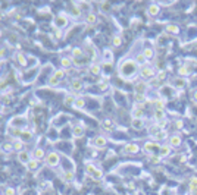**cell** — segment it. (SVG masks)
Returning a JSON list of instances; mask_svg holds the SVG:
<instances>
[{
    "mask_svg": "<svg viewBox=\"0 0 197 195\" xmlns=\"http://www.w3.org/2000/svg\"><path fill=\"white\" fill-rule=\"evenodd\" d=\"M146 90H147V84L146 82H137L135 84V94H146Z\"/></svg>",
    "mask_w": 197,
    "mask_h": 195,
    "instance_id": "obj_15",
    "label": "cell"
},
{
    "mask_svg": "<svg viewBox=\"0 0 197 195\" xmlns=\"http://www.w3.org/2000/svg\"><path fill=\"white\" fill-rule=\"evenodd\" d=\"M12 144H13V150H16L18 153H19V151H22V150H24V144H25V142H24L22 139H21V138H18V139L15 138Z\"/></svg>",
    "mask_w": 197,
    "mask_h": 195,
    "instance_id": "obj_17",
    "label": "cell"
},
{
    "mask_svg": "<svg viewBox=\"0 0 197 195\" xmlns=\"http://www.w3.org/2000/svg\"><path fill=\"white\" fill-rule=\"evenodd\" d=\"M0 97H2V94H0Z\"/></svg>",
    "mask_w": 197,
    "mask_h": 195,
    "instance_id": "obj_56",
    "label": "cell"
},
{
    "mask_svg": "<svg viewBox=\"0 0 197 195\" xmlns=\"http://www.w3.org/2000/svg\"><path fill=\"white\" fill-rule=\"evenodd\" d=\"M0 66H2V62H0Z\"/></svg>",
    "mask_w": 197,
    "mask_h": 195,
    "instance_id": "obj_55",
    "label": "cell"
},
{
    "mask_svg": "<svg viewBox=\"0 0 197 195\" xmlns=\"http://www.w3.org/2000/svg\"><path fill=\"white\" fill-rule=\"evenodd\" d=\"M194 100H196V101H197V91H196V93H194Z\"/></svg>",
    "mask_w": 197,
    "mask_h": 195,
    "instance_id": "obj_53",
    "label": "cell"
},
{
    "mask_svg": "<svg viewBox=\"0 0 197 195\" xmlns=\"http://www.w3.org/2000/svg\"><path fill=\"white\" fill-rule=\"evenodd\" d=\"M19 138L22 139L24 142H30V141H32L34 134H32V131H30L28 128H24V129H22V132H21V137H19Z\"/></svg>",
    "mask_w": 197,
    "mask_h": 195,
    "instance_id": "obj_9",
    "label": "cell"
},
{
    "mask_svg": "<svg viewBox=\"0 0 197 195\" xmlns=\"http://www.w3.org/2000/svg\"><path fill=\"white\" fill-rule=\"evenodd\" d=\"M6 54H8L6 47H0V62H3L6 59Z\"/></svg>",
    "mask_w": 197,
    "mask_h": 195,
    "instance_id": "obj_42",
    "label": "cell"
},
{
    "mask_svg": "<svg viewBox=\"0 0 197 195\" xmlns=\"http://www.w3.org/2000/svg\"><path fill=\"white\" fill-rule=\"evenodd\" d=\"M155 117H156V120H163V117H165V112L163 110H155Z\"/></svg>",
    "mask_w": 197,
    "mask_h": 195,
    "instance_id": "obj_40",
    "label": "cell"
},
{
    "mask_svg": "<svg viewBox=\"0 0 197 195\" xmlns=\"http://www.w3.org/2000/svg\"><path fill=\"white\" fill-rule=\"evenodd\" d=\"M131 125H133V128H134V129H143V128H144V122H143V119H133Z\"/></svg>",
    "mask_w": 197,
    "mask_h": 195,
    "instance_id": "obj_28",
    "label": "cell"
},
{
    "mask_svg": "<svg viewBox=\"0 0 197 195\" xmlns=\"http://www.w3.org/2000/svg\"><path fill=\"white\" fill-rule=\"evenodd\" d=\"M103 126H104L106 129H113V122L109 120V119H106V120L103 122Z\"/></svg>",
    "mask_w": 197,
    "mask_h": 195,
    "instance_id": "obj_44",
    "label": "cell"
},
{
    "mask_svg": "<svg viewBox=\"0 0 197 195\" xmlns=\"http://www.w3.org/2000/svg\"><path fill=\"white\" fill-rule=\"evenodd\" d=\"M171 153V145H160L159 148V157H166Z\"/></svg>",
    "mask_w": 197,
    "mask_h": 195,
    "instance_id": "obj_21",
    "label": "cell"
},
{
    "mask_svg": "<svg viewBox=\"0 0 197 195\" xmlns=\"http://www.w3.org/2000/svg\"><path fill=\"white\" fill-rule=\"evenodd\" d=\"M3 195H18V192H16V189H15V188H12V186H6V188L3 189Z\"/></svg>",
    "mask_w": 197,
    "mask_h": 195,
    "instance_id": "obj_34",
    "label": "cell"
},
{
    "mask_svg": "<svg viewBox=\"0 0 197 195\" xmlns=\"http://www.w3.org/2000/svg\"><path fill=\"white\" fill-rule=\"evenodd\" d=\"M15 60H16V63L19 65V66H22V68H28V56L25 54V53H16L15 54Z\"/></svg>",
    "mask_w": 197,
    "mask_h": 195,
    "instance_id": "obj_8",
    "label": "cell"
},
{
    "mask_svg": "<svg viewBox=\"0 0 197 195\" xmlns=\"http://www.w3.org/2000/svg\"><path fill=\"white\" fill-rule=\"evenodd\" d=\"M90 178H93L94 181H99V179H102V178H103V170L97 167V169L94 170V173H93V175H91Z\"/></svg>",
    "mask_w": 197,
    "mask_h": 195,
    "instance_id": "obj_32",
    "label": "cell"
},
{
    "mask_svg": "<svg viewBox=\"0 0 197 195\" xmlns=\"http://www.w3.org/2000/svg\"><path fill=\"white\" fill-rule=\"evenodd\" d=\"M143 54H144L146 59H151L153 56H155V51H153V49H150V47H146L143 50Z\"/></svg>",
    "mask_w": 197,
    "mask_h": 195,
    "instance_id": "obj_33",
    "label": "cell"
},
{
    "mask_svg": "<svg viewBox=\"0 0 197 195\" xmlns=\"http://www.w3.org/2000/svg\"><path fill=\"white\" fill-rule=\"evenodd\" d=\"M96 169H97V167H96L94 164H87V166H85V173H87L88 176H91L93 173H94V170H96Z\"/></svg>",
    "mask_w": 197,
    "mask_h": 195,
    "instance_id": "obj_35",
    "label": "cell"
},
{
    "mask_svg": "<svg viewBox=\"0 0 197 195\" xmlns=\"http://www.w3.org/2000/svg\"><path fill=\"white\" fill-rule=\"evenodd\" d=\"M159 160H160V157H159V156H151V159H150V161H151V163H158Z\"/></svg>",
    "mask_w": 197,
    "mask_h": 195,
    "instance_id": "obj_50",
    "label": "cell"
},
{
    "mask_svg": "<svg viewBox=\"0 0 197 195\" xmlns=\"http://www.w3.org/2000/svg\"><path fill=\"white\" fill-rule=\"evenodd\" d=\"M104 59H106V63H109V60L113 59V54L109 51V50H104Z\"/></svg>",
    "mask_w": 197,
    "mask_h": 195,
    "instance_id": "obj_45",
    "label": "cell"
},
{
    "mask_svg": "<svg viewBox=\"0 0 197 195\" xmlns=\"http://www.w3.org/2000/svg\"><path fill=\"white\" fill-rule=\"evenodd\" d=\"M134 100H135V103L141 104V103L146 101V95H143V94H134Z\"/></svg>",
    "mask_w": 197,
    "mask_h": 195,
    "instance_id": "obj_39",
    "label": "cell"
},
{
    "mask_svg": "<svg viewBox=\"0 0 197 195\" xmlns=\"http://www.w3.org/2000/svg\"><path fill=\"white\" fill-rule=\"evenodd\" d=\"M159 148H160V145H158L156 142H146L144 144V151H150V153H151V151H159Z\"/></svg>",
    "mask_w": 197,
    "mask_h": 195,
    "instance_id": "obj_19",
    "label": "cell"
},
{
    "mask_svg": "<svg viewBox=\"0 0 197 195\" xmlns=\"http://www.w3.org/2000/svg\"><path fill=\"white\" fill-rule=\"evenodd\" d=\"M159 10H160V8H159L158 5H150L149 9H147V13H149L150 16H156V15L159 13Z\"/></svg>",
    "mask_w": 197,
    "mask_h": 195,
    "instance_id": "obj_23",
    "label": "cell"
},
{
    "mask_svg": "<svg viewBox=\"0 0 197 195\" xmlns=\"http://www.w3.org/2000/svg\"><path fill=\"white\" fill-rule=\"evenodd\" d=\"M82 87H84V84H82L81 79H72V82H71V88H72L74 91L82 90Z\"/></svg>",
    "mask_w": 197,
    "mask_h": 195,
    "instance_id": "obj_18",
    "label": "cell"
},
{
    "mask_svg": "<svg viewBox=\"0 0 197 195\" xmlns=\"http://www.w3.org/2000/svg\"><path fill=\"white\" fill-rule=\"evenodd\" d=\"M135 63H137V65H141V66H146L147 59L144 57V54H143V53H138V54L135 56Z\"/></svg>",
    "mask_w": 197,
    "mask_h": 195,
    "instance_id": "obj_27",
    "label": "cell"
},
{
    "mask_svg": "<svg viewBox=\"0 0 197 195\" xmlns=\"http://www.w3.org/2000/svg\"><path fill=\"white\" fill-rule=\"evenodd\" d=\"M194 192H196V194H197V188H196V189H194Z\"/></svg>",
    "mask_w": 197,
    "mask_h": 195,
    "instance_id": "obj_54",
    "label": "cell"
},
{
    "mask_svg": "<svg viewBox=\"0 0 197 195\" xmlns=\"http://www.w3.org/2000/svg\"><path fill=\"white\" fill-rule=\"evenodd\" d=\"M143 115H144V112H143L141 104L135 106L134 109H133V116H134V119H141V117H143Z\"/></svg>",
    "mask_w": 197,
    "mask_h": 195,
    "instance_id": "obj_16",
    "label": "cell"
},
{
    "mask_svg": "<svg viewBox=\"0 0 197 195\" xmlns=\"http://www.w3.org/2000/svg\"><path fill=\"white\" fill-rule=\"evenodd\" d=\"M190 72V69H188V66H181L180 68V75H182V76H185L187 73Z\"/></svg>",
    "mask_w": 197,
    "mask_h": 195,
    "instance_id": "obj_46",
    "label": "cell"
},
{
    "mask_svg": "<svg viewBox=\"0 0 197 195\" xmlns=\"http://www.w3.org/2000/svg\"><path fill=\"white\" fill-rule=\"evenodd\" d=\"M85 22L88 24V25L96 24V22H97V16H96L94 13H87V16H85Z\"/></svg>",
    "mask_w": 197,
    "mask_h": 195,
    "instance_id": "obj_26",
    "label": "cell"
},
{
    "mask_svg": "<svg viewBox=\"0 0 197 195\" xmlns=\"http://www.w3.org/2000/svg\"><path fill=\"white\" fill-rule=\"evenodd\" d=\"M112 44H113V47H119V46L122 44V38H121L119 35H115L113 40H112Z\"/></svg>",
    "mask_w": 197,
    "mask_h": 195,
    "instance_id": "obj_37",
    "label": "cell"
},
{
    "mask_svg": "<svg viewBox=\"0 0 197 195\" xmlns=\"http://www.w3.org/2000/svg\"><path fill=\"white\" fill-rule=\"evenodd\" d=\"M93 144H94V147H97V148H104L106 144H107V139L100 135V137H96V138L93 139Z\"/></svg>",
    "mask_w": 197,
    "mask_h": 195,
    "instance_id": "obj_12",
    "label": "cell"
},
{
    "mask_svg": "<svg viewBox=\"0 0 197 195\" xmlns=\"http://www.w3.org/2000/svg\"><path fill=\"white\" fill-rule=\"evenodd\" d=\"M166 31L177 34V32H178V27H177V25H168V27H166Z\"/></svg>",
    "mask_w": 197,
    "mask_h": 195,
    "instance_id": "obj_43",
    "label": "cell"
},
{
    "mask_svg": "<svg viewBox=\"0 0 197 195\" xmlns=\"http://www.w3.org/2000/svg\"><path fill=\"white\" fill-rule=\"evenodd\" d=\"M140 76L144 78V79L155 78V69H151V68H149V66H141V69H140Z\"/></svg>",
    "mask_w": 197,
    "mask_h": 195,
    "instance_id": "obj_7",
    "label": "cell"
},
{
    "mask_svg": "<svg viewBox=\"0 0 197 195\" xmlns=\"http://www.w3.org/2000/svg\"><path fill=\"white\" fill-rule=\"evenodd\" d=\"M0 195H2V194H0Z\"/></svg>",
    "mask_w": 197,
    "mask_h": 195,
    "instance_id": "obj_57",
    "label": "cell"
},
{
    "mask_svg": "<svg viewBox=\"0 0 197 195\" xmlns=\"http://www.w3.org/2000/svg\"><path fill=\"white\" fill-rule=\"evenodd\" d=\"M77 6H78V9L81 10V12H88L90 9H91V5L90 3H85V2H81V3H77Z\"/></svg>",
    "mask_w": 197,
    "mask_h": 195,
    "instance_id": "obj_30",
    "label": "cell"
},
{
    "mask_svg": "<svg viewBox=\"0 0 197 195\" xmlns=\"http://www.w3.org/2000/svg\"><path fill=\"white\" fill-rule=\"evenodd\" d=\"M60 160H62V157H60L59 153H56V151H50V153H47L46 159H44L46 166H49V167H57Z\"/></svg>",
    "mask_w": 197,
    "mask_h": 195,
    "instance_id": "obj_2",
    "label": "cell"
},
{
    "mask_svg": "<svg viewBox=\"0 0 197 195\" xmlns=\"http://www.w3.org/2000/svg\"><path fill=\"white\" fill-rule=\"evenodd\" d=\"M173 84L177 85V88H182V87H184V79H175Z\"/></svg>",
    "mask_w": 197,
    "mask_h": 195,
    "instance_id": "obj_49",
    "label": "cell"
},
{
    "mask_svg": "<svg viewBox=\"0 0 197 195\" xmlns=\"http://www.w3.org/2000/svg\"><path fill=\"white\" fill-rule=\"evenodd\" d=\"M84 56V51H82V49L81 47H74L72 49V57H75V59H81Z\"/></svg>",
    "mask_w": 197,
    "mask_h": 195,
    "instance_id": "obj_29",
    "label": "cell"
},
{
    "mask_svg": "<svg viewBox=\"0 0 197 195\" xmlns=\"http://www.w3.org/2000/svg\"><path fill=\"white\" fill-rule=\"evenodd\" d=\"M0 150L5 151V153H10V151L13 150V144L12 142H3L2 147H0Z\"/></svg>",
    "mask_w": 197,
    "mask_h": 195,
    "instance_id": "obj_31",
    "label": "cell"
},
{
    "mask_svg": "<svg viewBox=\"0 0 197 195\" xmlns=\"http://www.w3.org/2000/svg\"><path fill=\"white\" fill-rule=\"evenodd\" d=\"M138 151V145L137 144H126L124 147V153H128V154H134Z\"/></svg>",
    "mask_w": 197,
    "mask_h": 195,
    "instance_id": "obj_14",
    "label": "cell"
},
{
    "mask_svg": "<svg viewBox=\"0 0 197 195\" xmlns=\"http://www.w3.org/2000/svg\"><path fill=\"white\" fill-rule=\"evenodd\" d=\"M137 71V63L135 60H125V62H121V66H119V72L122 76H131L134 75Z\"/></svg>",
    "mask_w": 197,
    "mask_h": 195,
    "instance_id": "obj_1",
    "label": "cell"
},
{
    "mask_svg": "<svg viewBox=\"0 0 197 195\" xmlns=\"http://www.w3.org/2000/svg\"><path fill=\"white\" fill-rule=\"evenodd\" d=\"M74 103H75V97H72V95H66V97H65V101H63L65 106H74Z\"/></svg>",
    "mask_w": 197,
    "mask_h": 195,
    "instance_id": "obj_36",
    "label": "cell"
},
{
    "mask_svg": "<svg viewBox=\"0 0 197 195\" xmlns=\"http://www.w3.org/2000/svg\"><path fill=\"white\" fill-rule=\"evenodd\" d=\"M38 166H40V161H38V160L31 159V160H30V163L27 164V169H28L30 172H35V170L38 169Z\"/></svg>",
    "mask_w": 197,
    "mask_h": 195,
    "instance_id": "obj_22",
    "label": "cell"
},
{
    "mask_svg": "<svg viewBox=\"0 0 197 195\" xmlns=\"http://www.w3.org/2000/svg\"><path fill=\"white\" fill-rule=\"evenodd\" d=\"M163 100H155V110H163Z\"/></svg>",
    "mask_w": 197,
    "mask_h": 195,
    "instance_id": "obj_38",
    "label": "cell"
},
{
    "mask_svg": "<svg viewBox=\"0 0 197 195\" xmlns=\"http://www.w3.org/2000/svg\"><path fill=\"white\" fill-rule=\"evenodd\" d=\"M60 65H62V69L66 71V69H69L72 66V60L69 57H62L60 59Z\"/></svg>",
    "mask_w": 197,
    "mask_h": 195,
    "instance_id": "obj_20",
    "label": "cell"
},
{
    "mask_svg": "<svg viewBox=\"0 0 197 195\" xmlns=\"http://www.w3.org/2000/svg\"><path fill=\"white\" fill-rule=\"evenodd\" d=\"M177 126H178V128H181V126H182V122H180V120H178V122H177Z\"/></svg>",
    "mask_w": 197,
    "mask_h": 195,
    "instance_id": "obj_52",
    "label": "cell"
},
{
    "mask_svg": "<svg viewBox=\"0 0 197 195\" xmlns=\"http://www.w3.org/2000/svg\"><path fill=\"white\" fill-rule=\"evenodd\" d=\"M35 63H37V59L32 57V56H28V68H31L32 65H35ZM35 66H37V65H35Z\"/></svg>",
    "mask_w": 197,
    "mask_h": 195,
    "instance_id": "obj_47",
    "label": "cell"
},
{
    "mask_svg": "<svg viewBox=\"0 0 197 195\" xmlns=\"http://www.w3.org/2000/svg\"><path fill=\"white\" fill-rule=\"evenodd\" d=\"M169 142H171V147H180V145H181V137L172 135L171 139H169Z\"/></svg>",
    "mask_w": 197,
    "mask_h": 195,
    "instance_id": "obj_24",
    "label": "cell"
},
{
    "mask_svg": "<svg viewBox=\"0 0 197 195\" xmlns=\"http://www.w3.org/2000/svg\"><path fill=\"white\" fill-rule=\"evenodd\" d=\"M69 19H68V15L66 13H59L57 16H55L53 19V25H55V30H63L65 27L68 25Z\"/></svg>",
    "mask_w": 197,
    "mask_h": 195,
    "instance_id": "obj_3",
    "label": "cell"
},
{
    "mask_svg": "<svg viewBox=\"0 0 197 195\" xmlns=\"http://www.w3.org/2000/svg\"><path fill=\"white\" fill-rule=\"evenodd\" d=\"M88 72H90L91 75H99V73L102 72V66H100L99 63L93 62V63L90 65V68H88Z\"/></svg>",
    "mask_w": 197,
    "mask_h": 195,
    "instance_id": "obj_13",
    "label": "cell"
},
{
    "mask_svg": "<svg viewBox=\"0 0 197 195\" xmlns=\"http://www.w3.org/2000/svg\"><path fill=\"white\" fill-rule=\"evenodd\" d=\"M84 106H85V100L82 97H78L75 98V103H74V109H84Z\"/></svg>",
    "mask_w": 197,
    "mask_h": 195,
    "instance_id": "obj_25",
    "label": "cell"
},
{
    "mask_svg": "<svg viewBox=\"0 0 197 195\" xmlns=\"http://www.w3.org/2000/svg\"><path fill=\"white\" fill-rule=\"evenodd\" d=\"M60 178H62V181H65V182H72L74 178H75V173H74L72 170H63L62 175H60Z\"/></svg>",
    "mask_w": 197,
    "mask_h": 195,
    "instance_id": "obj_11",
    "label": "cell"
},
{
    "mask_svg": "<svg viewBox=\"0 0 197 195\" xmlns=\"http://www.w3.org/2000/svg\"><path fill=\"white\" fill-rule=\"evenodd\" d=\"M168 192H169V189H168V188H163V189H162V194H160V195H169Z\"/></svg>",
    "mask_w": 197,
    "mask_h": 195,
    "instance_id": "obj_51",
    "label": "cell"
},
{
    "mask_svg": "<svg viewBox=\"0 0 197 195\" xmlns=\"http://www.w3.org/2000/svg\"><path fill=\"white\" fill-rule=\"evenodd\" d=\"M100 9H102L103 12H109V10L112 9V6H111V3H109V2H103V3L100 5Z\"/></svg>",
    "mask_w": 197,
    "mask_h": 195,
    "instance_id": "obj_41",
    "label": "cell"
},
{
    "mask_svg": "<svg viewBox=\"0 0 197 195\" xmlns=\"http://www.w3.org/2000/svg\"><path fill=\"white\" fill-rule=\"evenodd\" d=\"M32 157H31V153H28V150H22V151H19L18 153V160H19V163H22V164H28L30 163V160H31Z\"/></svg>",
    "mask_w": 197,
    "mask_h": 195,
    "instance_id": "obj_6",
    "label": "cell"
},
{
    "mask_svg": "<svg viewBox=\"0 0 197 195\" xmlns=\"http://www.w3.org/2000/svg\"><path fill=\"white\" fill-rule=\"evenodd\" d=\"M72 135H74L75 138H81V137L84 135V125L75 123L74 128H72Z\"/></svg>",
    "mask_w": 197,
    "mask_h": 195,
    "instance_id": "obj_10",
    "label": "cell"
},
{
    "mask_svg": "<svg viewBox=\"0 0 197 195\" xmlns=\"http://www.w3.org/2000/svg\"><path fill=\"white\" fill-rule=\"evenodd\" d=\"M196 188H197V178H193V179H191V182H190V189H191V191H194Z\"/></svg>",
    "mask_w": 197,
    "mask_h": 195,
    "instance_id": "obj_48",
    "label": "cell"
},
{
    "mask_svg": "<svg viewBox=\"0 0 197 195\" xmlns=\"http://www.w3.org/2000/svg\"><path fill=\"white\" fill-rule=\"evenodd\" d=\"M31 157H32L34 160H38V161L44 160V159H46V151H44V148H41V147H35V148H34V151L31 153Z\"/></svg>",
    "mask_w": 197,
    "mask_h": 195,
    "instance_id": "obj_5",
    "label": "cell"
},
{
    "mask_svg": "<svg viewBox=\"0 0 197 195\" xmlns=\"http://www.w3.org/2000/svg\"><path fill=\"white\" fill-rule=\"evenodd\" d=\"M65 72L63 69H57V71H55L52 75H50V78H49V85L50 87H56V85H59V82L63 79V76H65Z\"/></svg>",
    "mask_w": 197,
    "mask_h": 195,
    "instance_id": "obj_4",
    "label": "cell"
}]
</instances>
